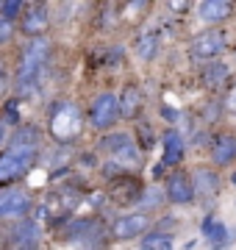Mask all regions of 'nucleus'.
I'll use <instances>...</instances> for the list:
<instances>
[{
    "instance_id": "0eeeda50",
    "label": "nucleus",
    "mask_w": 236,
    "mask_h": 250,
    "mask_svg": "<svg viewBox=\"0 0 236 250\" xmlns=\"http://www.w3.org/2000/svg\"><path fill=\"white\" fill-rule=\"evenodd\" d=\"M225 50V34L222 31H206V34H197L189 45V56L192 59H214Z\"/></svg>"
},
{
    "instance_id": "f8f14e48",
    "label": "nucleus",
    "mask_w": 236,
    "mask_h": 250,
    "mask_svg": "<svg viewBox=\"0 0 236 250\" xmlns=\"http://www.w3.org/2000/svg\"><path fill=\"white\" fill-rule=\"evenodd\" d=\"M211 161L217 167H228L236 161V136L234 134H222L214 139V147H211Z\"/></svg>"
},
{
    "instance_id": "e433bc0d",
    "label": "nucleus",
    "mask_w": 236,
    "mask_h": 250,
    "mask_svg": "<svg viewBox=\"0 0 236 250\" xmlns=\"http://www.w3.org/2000/svg\"><path fill=\"white\" fill-rule=\"evenodd\" d=\"M161 114H164V117H167V120H178V114H175L173 108H164Z\"/></svg>"
},
{
    "instance_id": "4be33fe9",
    "label": "nucleus",
    "mask_w": 236,
    "mask_h": 250,
    "mask_svg": "<svg viewBox=\"0 0 236 250\" xmlns=\"http://www.w3.org/2000/svg\"><path fill=\"white\" fill-rule=\"evenodd\" d=\"M39 142V131L34 125H20V131L11 136L9 147H37Z\"/></svg>"
},
{
    "instance_id": "393cba45",
    "label": "nucleus",
    "mask_w": 236,
    "mask_h": 250,
    "mask_svg": "<svg viewBox=\"0 0 236 250\" xmlns=\"http://www.w3.org/2000/svg\"><path fill=\"white\" fill-rule=\"evenodd\" d=\"M131 142H134V139H131L128 134H109V136H103L100 147H103V150H109L111 156H114L117 150H122V147H125V145H131Z\"/></svg>"
},
{
    "instance_id": "2eb2a0df",
    "label": "nucleus",
    "mask_w": 236,
    "mask_h": 250,
    "mask_svg": "<svg viewBox=\"0 0 236 250\" xmlns=\"http://www.w3.org/2000/svg\"><path fill=\"white\" fill-rule=\"evenodd\" d=\"M231 11H234V6L228 0H203L197 6V17L206 22H219V20L231 17Z\"/></svg>"
},
{
    "instance_id": "7ed1b4c3",
    "label": "nucleus",
    "mask_w": 236,
    "mask_h": 250,
    "mask_svg": "<svg viewBox=\"0 0 236 250\" xmlns=\"http://www.w3.org/2000/svg\"><path fill=\"white\" fill-rule=\"evenodd\" d=\"M37 161V147H9L0 156V184L25 175Z\"/></svg>"
},
{
    "instance_id": "f03ea898",
    "label": "nucleus",
    "mask_w": 236,
    "mask_h": 250,
    "mask_svg": "<svg viewBox=\"0 0 236 250\" xmlns=\"http://www.w3.org/2000/svg\"><path fill=\"white\" fill-rule=\"evenodd\" d=\"M83 128V117L81 108L75 106L73 100H59L50 111V134L59 142H73L75 136L81 134Z\"/></svg>"
},
{
    "instance_id": "a211bd4d",
    "label": "nucleus",
    "mask_w": 236,
    "mask_h": 250,
    "mask_svg": "<svg viewBox=\"0 0 236 250\" xmlns=\"http://www.w3.org/2000/svg\"><path fill=\"white\" fill-rule=\"evenodd\" d=\"M139 106H142V92H139V86H125L122 89V95H119V117H131L139 111Z\"/></svg>"
},
{
    "instance_id": "9b49d317",
    "label": "nucleus",
    "mask_w": 236,
    "mask_h": 250,
    "mask_svg": "<svg viewBox=\"0 0 236 250\" xmlns=\"http://www.w3.org/2000/svg\"><path fill=\"white\" fill-rule=\"evenodd\" d=\"M164 197H167V200H173V203H192V197H195L192 178L186 175V172H173V175L167 178Z\"/></svg>"
},
{
    "instance_id": "cd10ccee",
    "label": "nucleus",
    "mask_w": 236,
    "mask_h": 250,
    "mask_svg": "<svg viewBox=\"0 0 236 250\" xmlns=\"http://www.w3.org/2000/svg\"><path fill=\"white\" fill-rule=\"evenodd\" d=\"M11 36H14V25H11L9 20H3L0 17V45H6Z\"/></svg>"
},
{
    "instance_id": "a19ab883",
    "label": "nucleus",
    "mask_w": 236,
    "mask_h": 250,
    "mask_svg": "<svg viewBox=\"0 0 236 250\" xmlns=\"http://www.w3.org/2000/svg\"><path fill=\"white\" fill-rule=\"evenodd\" d=\"M234 184H236V172H234Z\"/></svg>"
},
{
    "instance_id": "6e6552de",
    "label": "nucleus",
    "mask_w": 236,
    "mask_h": 250,
    "mask_svg": "<svg viewBox=\"0 0 236 250\" xmlns=\"http://www.w3.org/2000/svg\"><path fill=\"white\" fill-rule=\"evenodd\" d=\"M142 181L137 175H117V178L111 181V200H117V203H139V197H142Z\"/></svg>"
},
{
    "instance_id": "72a5a7b5",
    "label": "nucleus",
    "mask_w": 236,
    "mask_h": 250,
    "mask_svg": "<svg viewBox=\"0 0 236 250\" xmlns=\"http://www.w3.org/2000/svg\"><path fill=\"white\" fill-rule=\"evenodd\" d=\"M228 108H231V111L236 114V86L231 89V95H228Z\"/></svg>"
},
{
    "instance_id": "c85d7f7f",
    "label": "nucleus",
    "mask_w": 236,
    "mask_h": 250,
    "mask_svg": "<svg viewBox=\"0 0 236 250\" xmlns=\"http://www.w3.org/2000/svg\"><path fill=\"white\" fill-rule=\"evenodd\" d=\"M139 134H142V150L150 147V128L147 125H139Z\"/></svg>"
},
{
    "instance_id": "20e7f679",
    "label": "nucleus",
    "mask_w": 236,
    "mask_h": 250,
    "mask_svg": "<svg viewBox=\"0 0 236 250\" xmlns=\"http://www.w3.org/2000/svg\"><path fill=\"white\" fill-rule=\"evenodd\" d=\"M103 236H106V228L98 223V220H75L64 228V239L81 245L83 250H95L103 245Z\"/></svg>"
},
{
    "instance_id": "aec40b11",
    "label": "nucleus",
    "mask_w": 236,
    "mask_h": 250,
    "mask_svg": "<svg viewBox=\"0 0 236 250\" xmlns=\"http://www.w3.org/2000/svg\"><path fill=\"white\" fill-rule=\"evenodd\" d=\"M156 53H158V34H156V31H147V34L139 36L137 56L142 59V62H153Z\"/></svg>"
},
{
    "instance_id": "f704fd0d",
    "label": "nucleus",
    "mask_w": 236,
    "mask_h": 250,
    "mask_svg": "<svg viewBox=\"0 0 236 250\" xmlns=\"http://www.w3.org/2000/svg\"><path fill=\"white\" fill-rule=\"evenodd\" d=\"M150 172H153V178H161V175H164V161H161V164H156Z\"/></svg>"
},
{
    "instance_id": "ea45409f",
    "label": "nucleus",
    "mask_w": 236,
    "mask_h": 250,
    "mask_svg": "<svg viewBox=\"0 0 236 250\" xmlns=\"http://www.w3.org/2000/svg\"><path fill=\"white\" fill-rule=\"evenodd\" d=\"M0 248H3V233H0Z\"/></svg>"
},
{
    "instance_id": "f3484780",
    "label": "nucleus",
    "mask_w": 236,
    "mask_h": 250,
    "mask_svg": "<svg viewBox=\"0 0 236 250\" xmlns=\"http://www.w3.org/2000/svg\"><path fill=\"white\" fill-rule=\"evenodd\" d=\"M11 236H14L11 242H20V245H37L39 236H42V231H39V223H34V220L25 217V220H20V223L14 225Z\"/></svg>"
},
{
    "instance_id": "c9c22d12",
    "label": "nucleus",
    "mask_w": 236,
    "mask_h": 250,
    "mask_svg": "<svg viewBox=\"0 0 236 250\" xmlns=\"http://www.w3.org/2000/svg\"><path fill=\"white\" fill-rule=\"evenodd\" d=\"M145 6H147V3H142V0H137V3H131L128 9H131V11H142V9H145Z\"/></svg>"
},
{
    "instance_id": "9d476101",
    "label": "nucleus",
    "mask_w": 236,
    "mask_h": 250,
    "mask_svg": "<svg viewBox=\"0 0 236 250\" xmlns=\"http://www.w3.org/2000/svg\"><path fill=\"white\" fill-rule=\"evenodd\" d=\"M78 203H81V192H78V189H73V187H67V189L53 192V195H50V200H47V203H42V206L47 208V214H50V217H53V214L67 217V214H73L75 208H78Z\"/></svg>"
},
{
    "instance_id": "b1692460",
    "label": "nucleus",
    "mask_w": 236,
    "mask_h": 250,
    "mask_svg": "<svg viewBox=\"0 0 236 250\" xmlns=\"http://www.w3.org/2000/svg\"><path fill=\"white\" fill-rule=\"evenodd\" d=\"M142 250H173V236L170 233H150L142 239Z\"/></svg>"
},
{
    "instance_id": "bb28decb",
    "label": "nucleus",
    "mask_w": 236,
    "mask_h": 250,
    "mask_svg": "<svg viewBox=\"0 0 236 250\" xmlns=\"http://www.w3.org/2000/svg\"><path fill=\"white\" fill-rule=\"evenodd\" d=\"M22 9H25V6H22L20 0H6V3H0V14H3V20H9V22L14 17H20Z\"/></svg>"
},
{
    "instance_id": "2f4dec72",
    "label": "nucleus",
    "mask_w": 236,
    "mask_h": 250,
    "mask_svg": "<svg viewBox=\"0 0 236 250\" xmlns=\"http://www.w3.org/2000/svg\"><path fill=\"white\" fill-rule=\"evenodd\" d=\"M6 89H9V75H6V72L0 70V98L6 95Z\"/></svg>"
},
{
    "instance_id": "39448f33",
    "label": "nucleus",
    "mask_w": 236,
    "mask_h": 250,
    "mask_svg": "<svg viewBox=\"0 0 236 250\" xmlns=\"http://www.w3.org/2000/svg\"><path fill=\"white\" fill-rule=\"evenodd\" d=\"M117 117H119V98L114 95V92H103V95L95 98L92 111H89V120H92V125H95L98 131H109L111 125L117 123Z\"/></svg>"
},
{
    "instance_id": "4c0bfd02",
    "label": "nucleus",
    "mask_w": 236,
    "mask_h": 250,
    "mask_svg": "<svg viewBox=\"0 0 236 250\" xmlns=\"http://www.w3.org/2000/svg\"><path fill=\"white\" fill-rule=\"evenodd\" d=\"M206 117H209V120H214V117H217V106H211V108H206Z\"/></svg>"
},
{
    "instance_id": "f257e3e1",
    "label": "nucleus",
    "mask_w": 236,
    "mask_h": 250,
    "mask_svg": "<svg viewBox=\"0 0 236 250\" xmlns=\"http://www.w3.org/2000/svg\"><path fill=\"white\" fill-rule=\"evenodd\" d=\"M47 56H50V39L47 36H34L25 45L17 70V92L22 98H31L39 89V78H42V67H45Z\"/></svg>"
},
{
    "instance_id": "58836bf2",
    "label": "nucleus",
    "mask_w": 236,
    "mask_h": 250,
    "mask_svg": "<svg viewBox=\"0 0 236 250\" xmlns=\"http://www.w3.org/2000/svg\"><path fill=\"white\" fill-rule=\"evenodd\" d=\"M3 139H6V123L0 120V142H3Z\"/></svg>"
},
{
    "instance_id": "412c9836",
    "label": "nucleus",
    "mask_w": 236,
    "mask_h": 250,
    "mask_svg": "<svg viewBox=\"0 0 236 250\" xmlns=\"http://www.w3.org/2000/svg\"><path fill=\"white\" fill-rule=\"evenodd\" d=\"M228 75H231V70H228V64H222V62H211L206 70H203V83L206 86H222L228 81Z\"/></svg>"
},
{
    "instance_id": "1a4fd4ad",
    "label": "nucleus",
    "mask_w": 236,
    "mask_h": 250,
    "mask_svg": "<svg viewBox=\"0 0 236 250\" xmlns=\"http://www.w3.org/2000/svg\"><path fill=\"white\" fill-rule=\"evenodd\" d=\"M150 228V217L147 214H125L111 223V236L114 239H134L139 233H145Z\"/></svg>"
},
{
    "instance_id": "5701e85b",
    "label": "nucleus",
    "mask_w": 236,
    "mask_h": 250,
    "mask_svg": "<svg viewBox=\"0 0 236 250\" xmlns=\"http://www.w3.org/2000/svg\"><path fill=\"white\" fill-rule=\"evenodd\" d=\"M111 159L117 161V164H122V167H139V164H142V153H139L137 142H131V145H125L122 150L114 153Z\"/></svg>"
},
{
    "instance_id": "473e14b6",
    "label": "nucleus",
    "mask_w": 236,
    "mask_h": 250,
    "mask_svg": "<svg viewBox=\"0 0 236 250\" xmlns=\"http://www.w3.org/2000/svg\"><path fill=\"white\" fill-rule=\"evenodd\" d=\"M6 250H37V245H20V242H11Z\"/></svg>"
},
{
    "instance_id": "4468645a",
    "label": "nucleus",
    "mask_w": 236,
    "mask_h": 250,
    "mask_svg": "<svg viewBox=\"0 0 236 250\" xmlns=\"http://www.w3.org/2000/svg\"><path fill=\"white\" fill-rule=\"evenodd\" d=\"M192 189H195V195H200V197H214L219 192L217 172L209 170V167H197V170H195V181H192Z\"/></svg>"
},
{
    "instance_id": "c756f323",
    "label": "nucleus",
    "mask_w": 236,
    "mask_h": 250,
    "mask_svg": "<svg viewBox=\"0 0 236 250\" xmlns=\"http://www.w3.org/2000/svg\"><path fill=\"white\" fill-rule=\"evenodd\" d=\"M6 114H9L11 123H20V114H17V100H11L9 106H6Z\"/></svg>"
},
{
    "instance_id": "ddd939ff",
    "label": "nucleus",
    "mask_w": 236,
    "mask_h": 250,
    "mask_svg": "<svg viewBox=\"0 0 236 250\" xmlns=\"http://www.w3.org/2000/svg\"><path fill=\"white\" fill-rule=\"evenodd\" d=\"M47 22H50V11H47L45 6H34L31 11L22 14V31H25L31 39H34V36H45Z\"/></svg>"
},
{
    "instance_id": "6ab92c4d",
    "label": "nucleus",
    "mask_w": 236,
    "mask_h": 250,
    "mask_svg": "<svg viewBox=\"0 0 236 250\" xmlns=\"http://www.w3.org/2000/svg\"><path fill=\"white\" fill-rule=\"evenodd\" d=\"M203 236L214 245V248H222V245H228V228L222 223H214V217H206L203 220Z\"/></svg>"
},
{
    "instance_id": "7c9ffc66",
    "label": "nucleus",
    "mask_w": 236,
    "mask_h": 250,
    "mask_svg": "<svg viewBox=\"0 0 236 250\" xmlns=\"http://www.w3.org/2000/svg\"><path fill=\"white\" fill-rule=\"evenodd\" d=\"M170 9H173V11H189V3H186V0H173V3H170Z\"/></svg>"
},
{
    "instance_id": "dca6fc26",
    "label": "nucleus",
    "mask_w": 236,
    "mask_h": 250,
    "mask_svg": "<svg viewBox=\"0 0 236 250\" xmlns=\"http://www.w3.org/2000/svg\"><path fill=\"white\" fill-rule=\"evenodd\" d=\"M181 159H183V136L178 131H167L164 134V167L178 164Z\"/></svg>"
},
{
    "instance_id": "a878e982",
    "label": "nucleus",
    "mask_w": 236,
    "mask_h": 250,
    "mask_svg": "<svg viewBox=\"0 0 236 250\" xmlns=\"http://www.w3.org/2000/svg\"><path fill=\"white\" fill-rule=\"evenodd\" d=\"M164 200H167V197H164V192H158V189H145V192H142V197H139V206L147 211V208H158Z\"/></svg>"
},
{
    "instance_id": "423d86ee",
    "label": "nucleus",
    "mask_w": 236,
    "mask_h": 250,
    "mask_svg": "<svg viewBox=\"0 0 236 250\" xmlns=\"http://www.w3.org/2000/svg\"><path fill=\"white\" fill-rule=\"evenodd\" d=\"M31 211V197L22 189H6L0 195V220H25Z\"/></svg>"
}]
</instances>
